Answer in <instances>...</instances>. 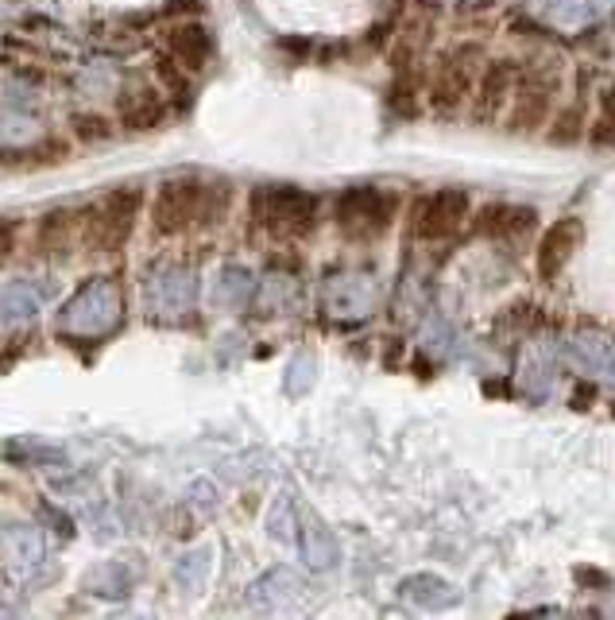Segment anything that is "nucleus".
<instances>
[{
    "mask_svg": "<svg viewBox=\"0 0 615 620\" xmlns=\"http://www.w3.org/2000/svg\"><path fill=\"white\" fill-rule=\"evenodd\" d=\"M229 183H202L194 175L166 179L151 202V225L159 237H179L194 225H214L229 210Z\"/></svg>",
    "mask_w": 615,
    "mask_h": 620,
    "instance_id": "f257e3e1",
    "label": "nucleus"
},
{
    "mask_svg": "<svg viewBox=\"0 0 615 620\" xmlns=\"http://www.w3.org/2000/svg\"><path fill=\"white\" fill-rule=\"evenodd\" d=\"M143 194L136 186H117L105 199H97L89 210H82V245L97 256H112L128 245L140 217Z\"/></svg>",
    "mask_w": 615,
    "mask_h": 620,
    "instance_id": "f03ea898",
    "label": "nucleus"
},
{
    "mask_svg": "<svg viewBox=\"0 0 615 620\" xmlns=\"http://www.w3.org/2000/svg\"><path fill=\"white\" fill-rule=\"evenodd\" d=\"M317 210H322V202L299 186H263L252 194V217L260 222V229L283 240L306 237L317 222Z\"/></svg>",
    "mask_w": 615,
    "mask_h": 620,
    "instance_id": "7ed1b4c3",
    "label": "nucleus"
},
{
    "mask_svg": "<svg viewBox=\"0 0 615 620\" xmlns=\"http://www.w3.org/2000/svg\"><path fill=\"white\" fill-rule=\"evenodd\" d=\"M395 210H399V199L391 191H379V186H353L337 199L333 214H337V225L348 233V237H379V233L391 225Z\"/></svg>",
    "mask_w": 615,
    "mask_h": 620,
    "instance_id": "20e7f679",
    "label": "nucleus"
},
{
    "mask_svg": "<svg viewBox=\"0 0 615 620\" xmlns=\"http://www.w3.org/2000/svg\"><path fill=\"white\" fill-rule=\"evenodd\" d=\"M481 63V51L476 47H457L450 55H442L434 78H430V105L438 113H453L473 89V71Z\"/></svg>",
    "mask_w": 615,
    "mask_h": 620,
    "instance_id": "39448f33",
    "label": "nucleus"
},
{
    "mask_svg": "<svg viewBox=\"0 0 615 620\" xmlns=\"http://www.w3.org/2000/svg\"><path fill=\"white\" fill-rule=\"evenodd\" d=\"M468 210L465 191H434L414 206V233L422 240H450L468 222Z\"/></svg>",
    "mask_w": 615,
    "mask_h": 620,
    "instance_id": "423d86ee",
    "label": "nucleus"
},
{
    "mask_svg": "<svg viewBox=\"0 0 615 620\" xmlns=\"http://www.w3.org/2000/svg\"><path fill=\"white\" fill-rule=\"evenodd\" d=\"M519 78H522V71L511 58H496L492 66H484L481 86H476V105H473L476 125H488V120H496L499 113L511 105V94H515V86H519Z\"/></svg>",
    "mask_w": 615,
    "mask_h": 620,
    "instance_id": "0eeeda50",
    "label": "nucleus"
},
{
    "mask_svg": "<svg viewBox=\"0 0 615 620\" xmlns=\"http://www.w3.org/2000/svg\"><path fill=\"white\" fill-rule=\"evenodd\" d=\"M581 237H584V229L576 217H558V222L542 233V240H538V276H542V284H553V279L569 268L573 253L581 248Z\"/></svg>",
    "mask_w": 615,
    "mask_h": 620,
    "instance_id": "6e6552de",
    "label": "nucleus"
},
{
    "mask_svg": "<svg viewBox=\"0 0 615 620\" xmlns=\"http://www.w3.org/2000/svg\"><path fill=\"white\" fill-rule=\"evenodd\" d=\"M553 82H542V78H519V86H515L511 94V113H507V125H511V132H530V128L546 125V113H550L553 105Z\"/></svg>",
    "mask_w": 615,
    "mask_h": 620,
    "instance_id": "1a4fd4ad",
    "label": "nucleus"
},
{
    "mask_svg": "<svg viewBox=\"0 0 615 620\" xmlns=\"http://www.w3.org/2000/svg\"><path fill=\"white\" fill-rule=\"evenodd\" d=\"M166 55H171L186 74H194L214 58V40H209V32H205L202 24H179L166 35Z\"/></svg>",
    "mask_w": 615,
    "mask_h": 620,
    "instance_id": "9d476101",
    "label": "nucleus"
},
{
    "mask_svg": "<svg viewBox=\"0 0 615 620\" xmlns=\"http://www.w3.org/2000/svg\"><path fill=\"white\" fill-rule=\"evenodd\" d=\"M535 225V210L511 206V202H492L476 214V233L481 237H519Z\"/></svg>",
    "mask_w": 615,
    "mask_h": 620,
    "instance_id": "9b49d317",
    "label": "nucleus"
},
{
    "mask_svg": "<svg viewBox=\"0 0 615 620\" xmlns=\"http://www.w3.org/2000/svg\"><path fill=\"white\" fill-rule=\"evenodd\" d=\"M74 233H82V214L78 210H51L40 222V233H35V253L40 256H58L71 248Z\"/></svg>",
    "mask_w": 615,
    "mask_h": 620,
    "instance_id": "f8f14e48",
    "label": "nucleus"
},
{
    "mask_svg": "<svg viewBox=\"0 0 615 620\" xmlns=\"http://www.w3.org/2000/svg\"><path fill=\"white\" fill-rule=\"evenodd\" d=\"M399 594L402 601L419 605V609H450V605H457V586L438 578V574H414V578L402 581Z\"/></svg>",
    "mask_w": 615,
    "mask_h": 620,
    "instance_id": "ddd939ff",
    "label": "nucleus"
},
{
    "mask_svg": "<svg viewBox=\"0 0 615 620\" xmlns=\"http://www.w3.org/2000/svg\"><path fill=\"white\" fill-rule=\"evenodd\" d=\"M166 120V101L159 94H136L132 101L120 105V125L128 132H159Z\"/></svg>",
    "mask_w": 615,
    "mask_h": 620,
    "instance_id": "4468645a",
    "label": "nucleus"
},
{
    "mask_svg": "<svg viewBox=\"0 0 615 620\" xmlns=\"http://www.w3.org/2000/svg\"><path fill=\"white\" fill-rule=\"evenodd\" d=\"M573 361L584 373H607L615 368V350L604 334H581L573 338Z\"/></svg>",
    "mask_w": 615,
    "mask_h": 620,
    "instance_id": "2eb2a0df",
    "label": "nucleus"
},
{
    "mask_svg": "<svg viewBox=\"0 0 615 620\" xmlns=\"http://www.w3.org/2000/svg\"><path fill=\"white\" fill-rule=\"evenodd\" d=\"M71 156V143L63 140H43L40 148H24V151H12V160L4 156V163L12 168H58V163Z\"/></svg>",
    "mask_w": 615,
    "mask_h": 620,
    "instance_id": "dca6fc26",
    "label": "nucleus"
},
{
    "mask_svg": "<svg viewBox=\"0 0 615 620\" xmlns=\"http://www.w3.org/2000/svg\"><path fill=\"white\" fill-rule=\"evenodd\" d=\"M74 136H78L82 143H97V140H112V125L105 117H97V113H78V117L71 120Z\"/></svg>",
    "mask_w": 615,
    "mask_h": 620,
    "instance_id": "f3484780",
    "label": "nucleus"
},
{
    "mask_svg": "<svg viewBox=\"0 0 615 620\" xmlns=\"http://www.w3.org/2000/svg\"><path fill=\"white\" fill-rule=\"evenodd\" d=\"M596 140L600 143H615V86L604 94L600 101V117H596Z\"/></svg>",
    "mask_w": 615,
    "mask_h": 620,
    "instance_id": "a211bd4d",
    "label": "nucleus"
},
{
    "mask_svg": "<svg viewBox=\"0 0 615 620\" xmlns=\"http://www.w3.org/2000/svg\"><path fill=\"white\" fill-rule=\"evenodd\" d=\"M17 237H20V225L4 217V222H0V264H4L12 253H17Z\"/></svg>",
    "mask_w": 615,
    "mask_h": 620,
    "instance_id": "6ab92c4d",
    "label": "nucleus"
},
{
    "mask_svg": "<svg viewBox=\"0 0 615 620\" xmlns=\"http://www.w3.org/2000/svg\"><path fill=\"white\" fill-rule=\"evenodd\" d=\"M584 4H589L592 12H612L615 9V0H584Z\"/></svg>",
    "mask_w": 615,
    "mask_h": 620,
    "instance_id": "aec40b11",
    "label": "nucleus"
}]
</instances>
